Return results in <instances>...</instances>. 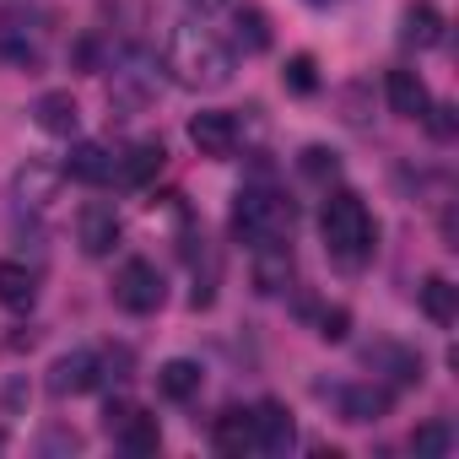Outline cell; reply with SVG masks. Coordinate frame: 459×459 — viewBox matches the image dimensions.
<instances>
[{
	"label": "cell",
	"instance_id": "obj_7",
	"mask_svg": "<svg viewBox=\"0 0 459 459\" xmlns=\"http://www.w3.org/2000/svg\"><path fill=\"white\" fill-rule=\"evenodd\" d=\"M119 216H114V205H103V200H92V205H82V216H76V244H82V255L87 260H103V255H114L119 249Z\"/></svg>",
	"mask_w": 459,
	"mask_h": 459
},
{
	"label": "cell",
	"instance_id": "obj_8",
	"mask_svg": "<svg viewBox=\"0 0 459 459\" xmlns=\"http://www.w3.org/2000/svg\"><path fill=\"white\" fill-rule=\"evenodd\" d=\"M0 60H12L17 71H39L44 65V33H39V22H28L17 12L0 17Z\"/></svg>",
	"mask_w": 459,
	"mask_h": 459
},
{
	"label": "cell",
	"instance_id": "obj_31",
	"mask_svg": "<svg viewBox=\"0 0 459 459\" xmlns=\"http://www.w3.org/2000/svg\"><path fill=\"white\" fill-rule=\"evenodd\" d=\"M195 12H221V6H233V0H189Z\"/></svg>",
	"mask_w": 459,
	"mask_h": 459
},
{
	"label": "cell",
	"instance_id": "obj_29",
	"mask_svg": "<svg viewBox=\"0 0 459 459\" xmlns=\"http://www.w3.org/2000/svg\"><path fill=\"white\" fill-rule=\"evenodd\" d=\"M346 335H351V314L346 308H330L319 319V341H346Z\"/></svg>",
	"mask_w": 459,
	"mask_h": 459
},
{
	"label": "cell",
	"instance_id": "obj_13",
	"mask_svg": "<svg viewBox=\"0 0 459 459\" xmlns=\"http://www.w3.org/2000/svg\"><path fill=\"white\" fill-rule=\"evenodd\" d=\"M60 168H65L76 184H108L119 162H114V152H108L103 141H76V146H71V157H65Z\"/></svg>",
	"mask_w": 459,
	"mask_h": 459
},
{
	"label": "cell",
	"instance_id": "obj_22",
	"mask_svg": "<svg viewBox=\"0 0 459 459\" xmlns=\"http://www.w3.org/2000/svg\"><path fill=\"white\" fill-rule=\"evenodd\" d=\"M421 314L448 330V325L459 319V287L443 281V276H427V287H421Z\"/></svg>",
	"mask_w": 459,
	"mask_h": 459
},
{
	"label": "cell",
	"instance_id": "obj_14",
	"mask_svg": "<svg viewBox=\"0 0 459 459\" xmlns=\"http://www.w3.org/2000/svg\"><path fill=\"white\" fill-rule=\"evenodd\" d=\"M108 437H114L130 459H146V454H157V448H162V427H157V416H146V411H135V405L125 411V421H119Z\"/></svg>",
	"mask_w": 459,
	"mask_h": 459
},
{
	"label": "cell",
	"instance_id": "obj_2",
	"mask_svg": "<svg viewBox=\"0 0 459 459\" xmlns=\"http://www.w3.org/2000/svg\"><path fill=\"white\" fill-rule=\"evenodd\" d=\"M319 233H325L330 260L346 265V271H357V265H368V255H373V244H378V221H373V211L362 205V195L335 189V195L325 200Z\"/></svg>",
	"mask_w": 459,
	"mask_h": 459
},
{
	"label": "cell",
	"instance_id": "obj_21",
	"mask_svg": "<svg viewBox=\"0 0 459 459\" xmlns=\"http://www.w3.org/2000/svg\"><path fill=\"white\" fill-rule=\"evenodd\" d=\"M200 384H205V373H200V362H189V357H173V362L157 368V394H162V400H195Z\"/></svg>",
	"mask_w": 459,
	"mask_h": 459
},
{
	"label": "cell",
	"instance_id": "obj_26",
	"mask_svg": "<svg viewBox=\"0 0 459 459\" xmlns=\"http://www.w3.org/2000/svg\"><path fill=\"white\" fill-rule=\"evenodd\" d=\"M378 357H384V362L394 368V378H400V384H421V373H427L421 351H400V346H384Z\"/></svg>",
	"mask_w": 459,
	"mask_h": 459
},
{
	"label": "cell",
	"instance_id": "obj_16",
	"mask_svg": "<svg viewBox=\"0 0 459 459\" xmlns=\"http://www.w3.org/2000/svg\"><path fill=\"white\" fill-rule=\"evenodd\" d=\"M341 416H346L351 427L384 421V416H389V389H378V384H346V389H341Z\"/></svg>",
	"mask_w": 459,
	"mask_h": 459
},
{
	"label": "cell",
	"instance_id": "obj_4",
	"mask_svg": "<svg viewBox=\"0 0 459 459\" xmlns=\"http://www.w3.org/2000/svg\"><path fill=\"white\" fill-rule=\"evenodd\" d=\"M162 298H168V281H162V271H157L152 260H130V265L114 276V303H119L125 314H157Z\"/></svg>",
	"mask_w": 459,
	"mask_h": 459
},
{
	"label": "cell",
	"instance_id": "obj_28",
	"mask_svg": "<svg viewBox=\"0 0 459 459\" xmlns=\"http://www.w3.org/2000/svg\"><path fill=\"white\" fill-rule=\"evenodd\" d=\"M421 119H427V130H432L437 141H448V135H454V108H448V103H427V114H421Z\"/></svg>",
	"mask_w": 459,
	"mask_h": 459
},
{
	"label": "cell",
	"instance_id": "obj_30",
	"mask_svg": "<svg viewBox=\"0 0 459 459\" xmlns=\"http://www.w3.org/2000/svg\"><path fill=\"white\" fill-rule=\"evenodd\" d=\"M125 411H130L125 400H108V405H103V432H114V427L125 421Z\"/></svg>",
	"mask_w": 459,
	"mask_h": 459
},
{
	"label": "cell",
	"instance_id": "obj_3",
	"mask_svg": "<svg viewBox=\"0 0 459 459\" xmlns=\"http://www.w3.org/2000/svg\"><path fill=\"white\" fill-rule=\"evenodd\" d=\"M233 233L255 249V244H276V238H292V200L276 195V189H238L233 200Z\"/></svg>",
	"mask_w": 459,
	"mask_h": 459
},
{
	"label": "cell",
	"instance_id": "obj_23",
	"mask_svg": "<svg viewBox=\"0 0 459 459\" xmlns=\"http://www.w3.org/2000/svg\"><path fill=\"white\" fill-rule=\"evenodd\" d=\"M233 39H238L244 55H265V49H271V17H265L260 6H244V12L233 17Z\"/></svg>",
	"mask_w": 459,
	"mask_h": 459
},
{
	"label": "cell",
	"instance_id": "obj_10",
	"mask_svg": "<svg viewBox=\"0 0 459 459\" xmlns=\"http://www.w3.org/2000/svg\"><path fill=\"white\" fill-rule=\"evenodd\" d=\"M249 416H255V448H265V454H287V448L298 443L292 411H287L281 400H265V405H255Z\"/></svg>",
	"mask_w": 459,
	"mask_h": 459
},
{
	"label": "cell",
	"instance_id": "obj_6",
	"mask_svg": "<svg viewBox=\"0 0 459 459\" xmlns=\"http://www.w3.org/2000/svg\"><path fill=\"white\" fill-rule=\"evenodd\" d=\"M189 141H195L200 157L227 162V157L238 152V119L227 114V108H200V114L189 119Z\"/></svg>",
	"mask_w": 459,
	"mask_h": 459
},
{
	"label": "cell",
	"instance_id": "obj_19",
	"mask_svg": "<svg viewBox=\"0 0 459 459\" xmlns=\"http://www.w3.org/2000/svg\"><path fill=\"white\" fill-rule=\"evenodd\" d=\"M0 303H6L12 314H28L39 303V276L17 260H0Z\"/></svg>",
	"mask_w": 459,
	"mask_h": 459
},
{
	"label": "cell",
	"instance_id": "obj_15",
	"mask_svg": "<svg viewBox=\"0 0 459 459\" xmlns=\"http://www.w3.org/2000/svg\"><path fill=\"white\" fill-rule=\"evenodd\" d=\"M384 98H389V114H400V119H421L427 114V82L416 76V71H389L384 76Z\"/></svg>",
	"mask_w": 459,
	"mask_h": 459
},
{
	"label": "cell",
	"instance_id": "obj_25",
	"mask_svg": "<svg viewBox=\"0 0 459 459\" xmlns=\"http://www.w3.org/2000/svg\"><path fill=\"white\" fill-rule=\"evenodd\" d=\"M314 71H319V65H314V55H292V60H287V71H281L287 92H298V98L319 92V76H314Z\"/></svg>",
	"mask_w": 459,
	"mask_h": 459
},
{
	"label": "cell",
	"instance_id": "obj_24",
	"mask_svg": "<svg viewBox=\"0 0 459 459\" xmlns=\"http://www.w3.org/2000/svg\"><path fill=\"white\" fill-rule=\"evenodd\" d=\"M454 448V427L448 421H421L416 432H411V454L416 459H443Z\"/></svg>",
	"mask_w": 459,
	"mask_h": 459
},
{
	"label": "cell",
	"instance_id": "obj_5",
	"mask_svg": "<svg viewBox=\"0 0 459 459\" xmlns=\"http://www.w3.org/2000/svg\"><path fill=\"white\" fill-rule=\"evenodd\" d=\"M60 184H65V168L49 162V157H28L17 173H12V200L22 211H44L60 200Z\"/></svg>",
	"mask_w": 459,
	"mask_h": 459
},
{
	"label": "cell",
	"instance_id": "obj_9",
	"mask_svg": "<svg viewBox=\"0 0 459 459\" xmlns=\"http://www.w3.org/2000/svg\"><path fill=\"white\" fill-rule=\"evenodd\" d=\"M292 287V244L276 238V244H255V292L276 298Z\"/></svg>",
	"mask_w": 459,
	"mask_h": 459
},
{
	"label": "cell",
	"instance_id": "obj_12",
	"mask_svg": "<svg viewBox=\"0 0 459 459\" xmlns=\"http://www.w3.org/2000/svg\"><path fill=\"white\" fill-rule=\"evenodd\" d=\"M400 44L405 49H437L443 44V12L432 0H416V6L400 12Z\"/></svg>",
	"mask_w": 459,
	"mask_h": 459
},
{
	"label": "cell",
	"instance_id": "obj_20",
	"mask_svg": "<svg viewBox=\"0 0 459 459\" xmlns=\"http://www.w3.org/2000/svg\"><path fill=\"white\" fill-rule=\"evenodd\" d=\"M33 119H39V130H49V135H76L82 108H76L71 92H44V98L33 103Z\"/></svg>",
	"mask_w": 459,
	"mask_h": 459
},
{
	"label": "cell",
	"instance_id": "obj_27",
	"mask_svg": "<svg viewBox=\"0 0 459 459\" xmlns=\"http://www.w3.org/2000/svg\"><path fill=\"white\" fill-rule=\"evenodd\" d=\"M303 173H308V178H335V173H341V157H335L330 146H308V152H303Z\"/></svg>",
	"mask_w": 459,
	"mask_h": 459
},
{
	"label": "cell",
	"instance_id": "obj_1",
	"mask_svg": "<svg viewBox=\"0 0 459 459\" xmlns=\"http://www.w3.org/2000/svg\"><path fill=\"white\" fill-rule=\"evenodd\" d=\"M162 65L178 87L189 92H216L233 82V49H227L211 28L200 22H178L168 28V44H162Z\"/></svg>",
	"mask_w": 459,
	"mask_h": 459
},
{
	"label": "cell",
	"instance_id": "obj_17",
	"mask_svg": "<svg viewBox=\"0 0 459 459\" xmlns=\"http://www.w3.org/2000/svg\"><path fill=\"white\" fill-rule=\"evenodd\" d=\"M162 162H168V146H162V141H135V146L125 152V162H119L114 173H119V178H125L130 189H146V184H152V178L162 173Z\"/></svg>",
	"mask_w": 459,
	"mask_h": 459
},
{
	"label": "cell",
	"instance_id": "obj_18",
	"mask_svg": "<svg viewBox=\"0 0 459 459\" xmlns=\"http://www.w3.org/2000/svg\"><path fill=\"white\" fill-rule=\"evenodd\" d=\"M211 443H216V454H249L255 448V416L249 411H221L216 416V427H211Z\"/></svg>",
	"mask_w": 459,
	"mask_h": 459
},
{
	"label": "cell",
	"instance_id": "obj_11",
	"mask_svg": "<svg viewBox=\"0 0 459 459\" xmlns=\"http://www.w3.org/2000/svg\"><path fill=\"white\" fill-rule=\"evenodd\" d=\"M98 384V357L92 351H65V357H55V368H49V394H87Z\"/></svg>",
	"mask_w": 459,
	"mask_h": 459
}]
</instances>
